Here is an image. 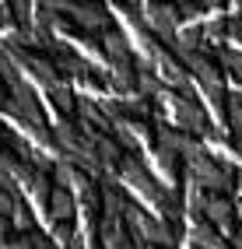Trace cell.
Instances as JSON below:
<instances>
[{"label":"cell","mask_w":242,"mask_h":249,"mask_svg":"<svg viewBox=\"0 0 242 249\" xmlns=\"http://www.w3.org/2000/svg\"><path fill=\"white\" fill-rule=\"evenodd\" d=\"M186 161H190L193 182H197L200 190H207V193H221V196H228V193L239 186V172L232 169V165L214 161L211 155L204 151V147H197V151H193Z\"/></svg>","instance_id":"cell-1"},{"label":"cell","mask_w":242,"mask_h":249,"mask_svg":"<svg viewBox=\"0 0 242 249\" xmlns=\"http://www.w3.org/2000/svg\"><path fill=\"white\" fill-rule=\"evenodd\" d=\"M53 11H56L67 25H74L77 32H85V36H91V32H109V28H112L109 11L99 4V0H56Z\"/></svg>","instance_id":"cell-2"},{"label":"cell","mask_w":242,"mask_h":249,"mask_svg":"<svg viewBox=\"0 0 242 249\" xmlns=\"http://www.w3.org/2000/svg\"><path fill=\"white\" fill-rule=\"evenodd\" d=\"M169 109L175 112V123H179L183 130H190V134H200V137H218L211 130V120H207V112L200 102H193V98L186 91H175V95H165Z\"/></svg>","instance_id":"cell-3"},{"label":"cell","mask_w":242,"mask_h":249,"mask_svg":"<svg viewBox=\"0 0 242 249\" xmlns=\"http://www.w3.org/2000/svg\"><path fill=\"white\" fill-rule=\"evenodd\" d=\"M120 176H123L126 182H130V186H134V190H137L148 204H158V200H161V186L151 179V172L144 169V165H140L134 155H126V158L120 161Z\"/></svg>","instance_id":"cell-4"},{"label":"cell","mask_w":242,"mask_h":249,"mask_svg":"<svg viewBox=\"0 0 242 249\" xmlns=\"http://www.w3.org/2000/svg\"><path fill=\"white\" fill-rule=\"evenodd\" d=\"M186 67H190V74L200 81V88L204 91H214V88H225V74H221V67L207 56V53H197V56H190L186 60Z\"/></svg>","instance_id":"cell-5"},{"label":"cell","mask_w":242,"mask_h":249,"mask_svg":"<svg viewBox=\"0 0 242 249\" xmlns=\"http://www.w3.org/2000/svg\"><path fill=\"white\" fill-rule=\"evenodd\" d=\"M155 74L161 77V85H172V88H183L186 85V71H183V63H179V56H172V53H158V60H155Z\"/></svg>","instance_id":"cell-6"},{"label":"cell","mask_w":242,"mask_h":249,"mask_svg":"<svg viewBox=\"0 0 242 249\" xmlns=\"http://www.w3.org/2000/svg\"><path fill=\"white\" fill-rule=\"evenodd\" d=\"M50 218H53V225L74 218V196H70V190L53 186V193H50Z\"/></svg>","instance_id":"cell-7"},{"label":"cell","mask_w":242,"mask_h":249,"mask_svg":"<svg viewBox=\"0 0 242 249\" xmlns=\"http://www.w3.org/2000/svg\"><path fill=\"white\" fill-rule=\"evenodd\" d=\"M190 239H193V249H221V239H218L214 225L207 221V218L193 221V231H190Z\"/></svg>","instance_id":"cell-8"},{"label":"cell","mask_w":242,"mask_h":249,"mask_svg":"<svg viewBox=\"0 0 242 249\" xmlns=\"http://www.w3.org/2000/svg\"><path fill=\"white\" fill-rule=\"evenodd\" d=\"M7 11H11V18L21 25V32H28V28H32V21H35L32 0H7Z\"/></svg>","instance_id":"cell-9"},{"label":"cell","mask_w":242,"mask_h":249,"mask_svg":"<svg viewBox=\"0 0 242 249\" xmlns=\"http://www.w3.org/2000/svg\"><path fill=\"white\" fill-rule=\"evenodd\" d=\"M50 102L63 112V116H70V112H77V98L70 95V88L67 85H56V88H50Z\"/></svg>","instance_id":"cell-10"},{"label":"cell","mask_w":242,"mask_h":249,"mask_svg":"<svg viewBox=\"0 0 242 249\" xmlns=\"http://www.w3.org/2000/svg\"><path fill=\"white\" fill-rule=\"evenodd\" d=\"M225 39H228V21H211V25H204V42L225 46Z\"/></svg>","instance_id":"cell-11"},{"label":"cell","mask_w":242,"mask_h":249,"mask_svg":"<svg viewBox=\"0 0 242 249\" xmlns=\"http://www.w3.org/2000/svg\"><path fill=\"white\" fill-rule=\"evenodd\" d=\"M221 67H228V74L242 81V53L239 49H221Z\"/></svg>","instance_id":"cell-12"},{"label":"cell","mask_w":242,"mask_h":249,"mask_svg":"<svg viewBox=\"0 0 242 249\" xmlns=\"http://www.w3.org/2000/svg\"><path fill=\"white\" fill-rule=\"evenodd\" d=\"M53 242H60V246H74V228H70V221L53 225Z\"/></svg>","instance_id":"cell-13"},{"label":"cell","mask_w":242,"mask_h":249,"mask_svg":"<svg viewBox=\"0 0 242 249\" xmlns=\"http://www.w3.org/2000/svg\"><path fill=\"white\" fill-rule=\"evenodd\" d=\"M197 4H200L204 11H218V7L225 4V0H197Z\"/></svg>","instance_id":"cell-14"},{"label":"cell","mask_w":242,"mask_h":249,"mask_svg":"<svg viewBox=\"0 0 242 249\" xmlns=\"http://www.w3.org/2000/svg\"><path fill=\"white\" fill-rule=\"evenodd\" d=\"M232 7H242V0H232Z\"/></svg>","instance_id":"cell-15"},{"label":"cell","mask_w":242,"mask_h":249,"mask_svg":"<svg viewBox=\"0 0 242 249\" xmlns=\"http://www.w3.org/2000/svg\"><path fill=\"white\" fill-rule=\"evenodd\" d=\"M179 4H193V0H179Z\"/></svg>","instance_id":"cell-16"},{"label":"cell","mask_w":242,"mask_h":249,"mask_svg":"<svg viewBox=\"0 0 242 249\" xmlns=\"http://www.w3.org/2000/svg\"><path fill=\"white\" fill-rule=\"evenodd\" d=\"M155 249H161V246H155Z\"/></svg>","instance_id":"cell-17"}]
</instances>
